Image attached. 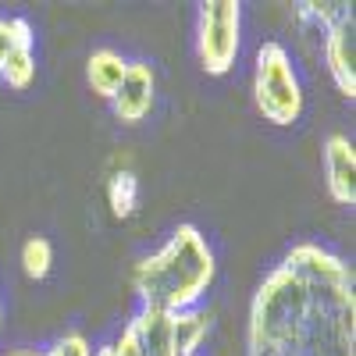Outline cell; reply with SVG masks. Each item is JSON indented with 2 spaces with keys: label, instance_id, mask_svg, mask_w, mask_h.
<instances>
[{
  "label": "cell",
  "instance_id": "cell-1",
  "mask_svg": "<svg viewBox=\"0 0 356 356\" xmlns=\"http://www.w3.org/2000/svg\"><path fill=\"white\" fill-rule=\"evenodd\" d=\"M246 356H356L353 267L317 243L292 246L253 292Z\"/></svg>",
  "mask_w": 356,
  "mask_h": 356
},
{
  "label": "cell",
  "instance_id": "cell-2",
  "mask_svg": "<svg viewBox=\"0 0 356 356\" xmlns=\"http://www.w3.org/2000/svg\"><path fill=\"white\" fill-rule=\"evenodd\" d=\"M214 253L196 225H178L171 239L132 267V289L143 307L182 314L196 310L214 282Z\"/></svg>",
  "mask_w": 356,
  "mask_h": 356
},
{
  "label": "cell",
  "instance_id": "cell-3",
  "mask_svg": "<svg viewBox=\"0 0 356 356\" xmlns=\"http://www.w3.org/2000/svg\"><path fill=\"white\" fill-rule=\"evenodd\" d=\"M211 332V317L203 310L164 314L143 307L122 339L114 342V356H196V346Z\"/></svg>",
  "mask_w": 356,
  "mask_h": 356
},
{
  "label": "cell",
  "instance_id": "cell-4",
  "mask_svg": "<svg viewBox=\"0 0 356 356\" xmlns=\"http://www.w3.org/2000/svg\"><path fill=\"white\" fill-rule=\"evenodd\" d=\"M253 100L264 122L271 125H292L303 114V89L296 79L292 57L282 43H264L257 50V68H253Z\"/></svg>",
  "mask_w": 356,
  "mask_h": 356
},
{
  "label": "cell",
  "instance_id": "cell-5",
  "mask_svg": "<svg viewBox=\"0 0 356 356\" xmlns=\"http://www.w3.org/2000/svg\"><path fill=\"white\" fill-rule=\"evenodd\" d=\"M243 47V8L235 0H207L196 22V54L207 75H228Z\"/></svg>",
  "mask_w": 356,
  "mask_h": 356
},
{
  "label": "cell",
  "instance_id": "cell-6",
  "mask_svg": "<svg viewBox=\"0 0 356 356\" xmlns=\"http://www.w3.org/2000/svg\"><path fill=\"white\" fill-rule=\"evenodd\" d=\"M303 18H314L324 29V65L342 97H356V36L349 4H300Z\"/></svg>",
  "mask_w": 356,
  "mask_h": 356
},
{
  "label": "cell",
  "instance_id": "cell-7",
  "mask_svg": "<svg viewBox=\"0 0 356 356\" xmlns=\"http://www.w3.org/2000/svg\"><path fill=\"white\" fill-rule=\"evenodd\" d=\"M36 79L33 25L25 18H0V82L11 89H29Z\"/></svg>",
  "mask_w": 356,
  "mask_h": 356
},
{
  "label": "cell",
  "instance_id": "cell-8",
  "mask_svg": "<svg viewBox=\"0 0 356 356\" xmlns=\"http://www.w3.org/2000/svg\"><path fill=\"white\" fill-rule=\"evenodd\" d=\"M154 97H157V79H154V68L146 61H129L125 68V79L114 93V114L122 125H139L146 114L154 111Z\"/></svg>",
  "mask_w": 356,
  "mask_h": 356
},
{
  "label": "cell",
  "instance_id": "cell-9",
  "mask_svg": "<svg viewBox=\"0 0 356 356\" xmlns=\"http://www.w3.org/2000/svg\"><path fill=\"white\" fill-rule=\"evenodd\" d=\"M324 186L328 196L342 207L356 203V150L346 136H328L324 139Z\"/></svg>",
  "mask_w": 356,
  "mask_h": 356
},
{
  "label": "cell",
  "instance_id": "cell-10",
  "mask_svg": "<svg viewBox=\"0 0 356 356\" xmlns=\"http://www.w3.org/2000/svg\"><path fill=\"white\" fill-rule=\"evenodd\" d=\"M125 68H129V61L118 50H107V47L93 50L89 61H86V82H89V89H93L97 97L114 100L118 86H122V79H125Z\"/></svg>",
  "mask_w": 356,
  "mask_h": 356
},
{
  "label": "cell",
  "instance_id": "cell-11",
  "mask_svg": "<svg viewBox=\"0 0 356 356\" xmlns=\"http://www.w3.org/2000/svg\"><path fill=\"white\" fill-rule=\"evenodd\" d=\"M107 203L114 218H132L136 214V203H139V182L132 171H114L111 182H107Z\"/></svg>",
  "mask_w": 356,
  "mask_h": 356
},
{
  "label": "cell",
  "instance_id": "cell-12",
  "mask_svg": "<svg viewBox=\"0 0 356 356\" xmlns=\"http://www.w3.org/2000/svg\"><path fill=\"white\" fill-rule=\"evenodd\" d=\"M50 264H54V250H50V243L43 239V235H33V239L22 246V267H25V275L40 282V278L50 275Z\"/></svg>",
  "mask_w": 356,
  "mask_h": 356
},
{
  "label": "cell",
  "instance_id": "cell-13",
  "mask_svg": "<svg viewBox=\"0 0 356 356\" xmlns=\"http://www.w3.org/2000/svg\"><path fill=\"white\" fill-rule=\"evenodd\" d=\"M50 353L54 356H93V349H89V342L82 335H65Z\"/></svg>",
  "mask_w": 356,
  "mask_h": 356
},
{
  "label": "cell",
  "instance_id": "cell-14",
  "mask_svg": "<svg viewBox=\"0 0 356 356\" xmlns=\"http://www.w3.org/2000/svg\"><path fill=\"white\" fill-rule=\"evenodd\" d=\"M93 356H114V346H104V349H97Z\"/></svg>",
  "mask_w": 356,
  "mask_h": 356
},
{
  "label": "cell",
  "instance_id": "cell-15",
  "mask_svg": "<svg viewBox=\"0 0 356 356\" xmlns=\"http://www.w3.org/2000/svg\"><path fill=\"white\" fill-rule=\"evenodd\" d=\"M11 356H54V353L47 349V353H11Z\"/></svg>",
  "mask_w": 356,
  "mask_h": 356
},
{
  "label": "cell",
  "instance_id": "cell-16",
  "mask_svg": "<svg viewBox=\"0 0 356 356\" xmlns=\"http://www.w3.org/2000/svg\"><path fill=\"white\" fill-rule=\"evenodd\" d=\"M0 324H4V310H0Z\"/></svg>",
  "mask_w": 356,
  "mask_h": 356
}]
</instances>
